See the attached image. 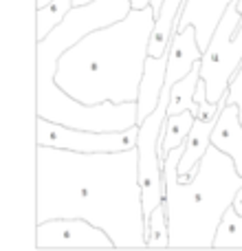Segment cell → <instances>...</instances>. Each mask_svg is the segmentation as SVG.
<instances>
[{
    "mask_svg": "<svg viewBox=\"0 0 242 251\" xmlns=\"http://www.w3.org/2000/svg\"><path fill=\"white\" fill-rule=\"evenodd\" d=\"M86 218L115 247H147L137 148L75 152L35 146V223Z\"/></svg>",
    "mask_w": 242,
    "mask_h": 251,
    "instance_id": "6da1fadb",
    "label": "cell"
},
{
    "mask_svg": "<svg viewBox=\"0 0 242 251\" xmlns=\"http://www.w3.org/2000/svg\"><path fill=\"white\" fill-rule=\"evenodd\" d=\"M154 25V7L147 4L84 33L57 60V86L91 106L137 101Z\"/></svg>",
    "mask_w": 242,
    "mask_h": 251,
    "instance_id": "7a4b0ae2",
    "label": "cell"
},
{
    "mask_svg": "<svg viewBox=\"0 0 242 251\" xmlns=\"http://www.w3.org/2000/svg\"><path fill=\"white\" fill-rule=\"evenodd\" d=\"M185 143L169 150L163 159L165 209H168L169 247H214L225 212L242 190V174L234 159L218 146H209L190 181L178 178V161Z\"/></svg>",
    "mask_w": 242,
    "mask_h": 251,
    "instance_id": "3957f363",
    "label": "cell"
},
{
    "mask_svg": "<svg viewBox=\"0 0 242 251\" xmlns=\"http://www.w3.org/2000/svg\"><path fill=\"white\" fill-rule=\"evenodd\" d=\"M132 9V0H93L82 7H73L62 25H57L44 40L35 42V101H44L57 91L55 71L57 60L84 33L125 18Z\"/></svg>",
    "mask_w": 242,
    "mask_h": 251,
    "instance_id": "277c9868",
    "label": "cell"
},
{
    "mask_svg": "<svg viewBox=\"0 0 242 251\" xmlns=\"http://www.w3.org/2000/svg\"><path fill=\"white\" fill-rule=\"evenodd\" d=\"M242 66V13L231 2L214 31L209 47L200 57V77L207 88V100L218 104L225 100L234 75Z\"/></svg>",
    "mask_w": 242,
    "mask_h": 251,
    "instance_id": "5b68a950",
    "label": "cell"
},
{
    "mask_svg": "<svg viewBox=\"0 0 242 251\" xmlns=\"http://www.w3.org/2000/svg\"><path fill=\"white\" fill-rule=\"evenodd\" d=\"M169 88L163 86L161 101L143 122H139L137 156H139V181L143 187V214L145 221L156 207L165 201V178H163V159H161V139L168 117Z\"/></svg>",
    "mask_w": 242,
    "mask_h": 251,
    "instance_id": "8992f818",
    "label": "cell"
},
{
    "mask_svg": "<svg viewBox=\"0 0 242 251\" xmlns=\"http://www.w3.org/2000/svg\"><path fill=\"white\" fill-rule=\"evenodd\" d=\"M137 139L139 124L128 130H86L51 122L47 117L35 119V143L38 146H53L75 152H119L137 148Z\"/></svg>",
    "mask_w": 242,
    "mask_h": 251,
    "instance_id": "52a82bcc",
    "label": "cell"
},
{
    "mask_svg": "<svg viewBox=\"0 0 242 251\" xmlns=\"http://www.w3.org/2000/svg\"><path fill=\"white\" fill-rule=\"evenodd\" d=\"M38 249H104L115 247L113 238L86 218H51L35 223Z\"/></svg>",
    "mask_w": 242,
    "mask_h": 251,
    "instance_id": "ba28073f",
    "label": "cell"
},
{
    "mask_svg": "<svg viewBox=\"0 0 242 251\" xmlns=\"http://www.w3.org/2000/svg\"><path fill=\"white\" fill-rule=\"evenodd\" d=\"M196 104H198V113H196L192 132L185 141V152H183L181 161H178V178L181 181H190L196 172V165L203 159V154L207 152V148L212 146V132L216 128L218 115H220L222 104H214L207 100V88L205 82L200 79L198 91H196Z\"/></svg>",
    "mask_w": 242,
    "mask_h": 251,
    "instance_id": "9c48e42d",
    "label": "cell"
},
{
    "mask_svg": "<svg viewBox=\"0 0 242 251\" xmlns=\"http://www.w3.org/2000/svg\"><path fill=\"white\" fill-rule=\"evenodd\" d=\"M203 57V49L198 44L196 26L174 29L172 42L168 49V71H165V88H172L178 79H183Z\"/></svg>",
    "mask_w": 242,
    "mask_h": 251,
    "instance_id": "30bf717a",
    "label": "cell"
},
{
    "mask_svg": "<svg viewBox=\"0 0 242 251\" xmlns=\"http://www.w3.org/2000/svg\"><path fill=\"white\" fill-rule=\"evenodd\" d=\"M231 2L234 0H185L181 18L176 22V29H185V26L194 25L196 35H198V44L205 51L209 47V40H212L218 22L225 16V11L229 9Z\"/></svg>",
    "mask_w": 242,
    "mask_h": 251,
    "instance_id": "8fae6325",
    "label": "cell"
},
{
    "mask_svg": "<svg viewBox=\"0 0 242 251\" xmlns=\"http://www.w3.org/2000/svg\"><path fill=\"white\" fill-rule=\"evenodd\" d=\"M222 108L218 115L216 128L212 132V143L218 146L222 152L234 159L236 168L242 174V122H240V110L236 104H225L220 101Z\"/></svg>",
    "mask_w": 242,
    "mask_h": 251,
    "instance_id": "7c38bea8",
    "label": "cell"
},
{
    "mask_svg": "<svg viewBox=\"0 0 242 251\" xmlns=\"http://www.w3.org/2000/svg\"><path fill=\"white\" fill-rule=\"evenodd\" d=\"M200 62L185 75L178 79L172 88H169V104H168V115H176L183 110H194L198 113V104H196V91L200 84Z\"/></svg>",
    "mask_w": 242,
    "mask_h": 251,
    "instance_id": "4fadbf2b",
    "label": "cell"
},
{
    "mask_svg": "<svg viewBox=\"0 0 242 251\" xmlns=\"http://www.w3.org/2000/svg\"><path fill=\"white\" fill-rule=\"evenodd\" d=\"M196 113L194 110H183L176 115H168L163 126V139H161V159H165L169 150L183 146L187 141L192 132V126H194Z\"/></svg>",
    "mask_w": 242,
    "mask_h": 251,
    "instance_id": "5bb4252c",
    "label": "cell"
},
{
    "mask_svg": "<svg viewBox=\"0 0 242 251\" xmlns=\"http://www.w3.org/2000/svg\"><path fill=\"white\" fill-rule=\"evenodd\" d=\"M73 7L75 0H51L47 7L35 9V42L44 40L57 25H62Z\"/></svg>",
    "mask_w": 242,
    "mask_h": 251,
    "instance_id": "9a60e30c",
    "label": "cell"
},
{
    "mask_svg": "<svg viewBox=\"0 0 242 251\" xmlns=\"http://www.w3.org/2000/svg\"><path fill=\"white\" fill-rule=\"evenodd\" d=\"M214 247H242V214L236 212L234 205L222 216Z\"/></svg>",
    "mask_w": 242,
    "mask_h": 251,
    "instance_id": "2e32d148",
    "label": "cell"
},
{
    "mask_svg": "<svg viewBox=\"0 0 242 251\" xmlns=\"http://www.w3.org/2000/svg\"><path fill=\"white\" fill-rule=\"evenodd\" d=\"M147 247H169V227H168V209L161 203L145 221Z\"/></svg>",
    "mask_w": 242,
    "mask_h": 251,
    "instance_id": "e0dca14e",
    "label": "cell"
},
{
    "mask_svg": "<svg viewBox=\"0 0 242 251\" xmlns=\"http://www.w3.org/2000/svg\"><path fill=\"white\" fill-rule=\"evenodd\" d=\"M225 104H236L240 110V122H242V66L238 69V73L234 75L231 79L229 88H227V95H225Z\"/></svg>",
    "mask_w": 242,
    "mask_h": 251,
    "instance_id": "ac0fdd59",
    "label": "cell"
},
{
    "mask_svg": "<svg viewBox=\"0 0 242 251\" xmlns=\"http://www.w3.org/2000/svg\"><path fill=\"white\" fill-rule=\"evenodd\" d=\"M152 0H132V7L134 9H143V7H147Z\"/></svg>",
    "mask_w": 242,
    "mask_h": 251,
    "instance_id": "d6986e66",
    "label": "cell"
},
{
    "mask_svg": "<svg viewBox=\"0 0 242 251\" xmlns=\"http://www.w3.org/2000/svg\"><path fill=\"white\" fill-rule=\"evenodd\" d=\"M93 2V0H75V7H82V4H88Z\"/></svg>",
    "mask_w": 242,
    "mask_h": 251,
    "instance_id": "ffe728a7",
    "label": "cell"
}]
</instances>
